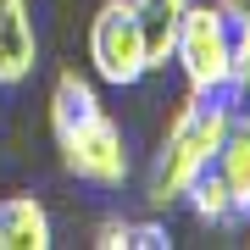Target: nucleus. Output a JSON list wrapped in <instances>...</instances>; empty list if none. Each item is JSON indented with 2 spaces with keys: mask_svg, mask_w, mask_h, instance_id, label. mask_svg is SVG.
<instances>
[{
  "mask_svg": "<svg viewBox=\"0 0 250 250\" xmlns=\"http://www.w3.org/2000/svg\"><path fill=\"white\" fill-rule=\"evenodd\" d=\"M89 62H95V78L111 89H134L150 72L134 0H100V11L89 17Z\"/></svg>",
  "mask_w": 250,
  "mask_h": 250,
  "instance_id": "20e7f679",
  "label": "nucleus"
},
{
  "mask_svg": "<svg viewBox=\"0 0 250 250\" xmlns=\"http://www.w3.org/2000/svg\"><path fill=\"white\" fill-rule=\"evenodd\" d=\"M39 67V28L34 0H0V89L28 83Z\"/></svg>",
  "mask_w": 250,
  "mask_h": 250,
  "instance_id": "39448f33",
  "label": "nucleus"
},
{
  "mask_svg": "<svg viewBox=\"0 0 250 250\" xmlns=\"http://www.w3.org/2000/svg\"><path fill=\"white\" fill-rule=\"evenodd\" d=\"M95 245L100 250H128V217H106L95 228Z\"/></svg>",
  "mask_w": 250,
  "mask_h": 250,
  "instance_id": "9b49d317",
  "label": "nucleus"
},
{
  "mask_svg": "<svg viewBox=\"0 0 250 250\" xmlns=\"http://www.w3.org/2000/svg\"><path fill=\"white\" fill-rule=\"evenodd\" d=\"M50 134H56V150H62V167L78 184L123 189V178H128V139H123V128H117V117L100 106V89L78 67L56 72Z\"/></svg>",
  "mask_w": 250,
  "mask_h": 250,
  "instance_id": "f257e3e1",
  "label": "nucleus"
},
{
  "mask_svg": "<svg viewBox=\"0 0 250 250\" xmlns=\"http://www.w3.org/2000/svg\"><path fill=\"white\" fill-rule=\"evenodd\" d=\"M50 211L34 195H0V250H50Z\"/></svg>",
  "mask_w": 250,
  "mask_h": 250,
  "instance_id": "6e6552de",
  "label": "nucleus"
},
{
  "mask_svg": "<svg viewBox=\"0 0 250 250\" xmlns=\"http://www.w3.org/2000/svg\"><path fill=\"white\" fill-rule=\"evenodd\" d=\"M172 233L167 223H128V250H167Z\"/></svg>",
  "mask_w": 250,
  "mask_h": 250,
  "instance_id": "9d476101",
  "label": "nucleus"
},
{
  "mask_svg": "<svg viewBox=\"0 0 250 250\" xmlns=\"http://www.w3.org/2000/svg\"><path fill=\"white\" fill-rule=\"evenodd\" d=\"M233 106H239V95H189L184 106L172 111L167 134H161V150H156V167H150V184H145L150 211L178 206L184 189L217 161V145L228 134Z\"/></svg>",
  "mask_w": 250,
  "mask_h": 250,
  "instance_id": "f03ea898",
  "label": "nucleus"
},
{
  "mask_svg": "<svg viewBox=\"0 0 250 250\" xmlns=\"http://www.w3.org/2000/svg\"><path fill=\"white\" fill-rule=\"evenodd\" d=\"M184 11H189V0H134V17H139V34H145V62H150V72H161V67L172 62Z\"/></svg>",
  "mask_w": 250,
  "mask_h": 250,
  "instance_id": "0eeeda50",
  "label": "nucleus"
},
{
  "mask_svg": "<svg viewBox=\"0 0 250 250\" xmlns=\"http://www.w3.org/2000/svg\"><path fill=\"white\" fill-rule=\"evenodd\" d=\"M184 200H189V211H195L200 223H233V217H239V206H233L228 184L217 178V167H206L200 178L184 189Z\"/></svg>",
  "mask_w": 250,
  "mask_h": 250,
  "instance_id": "1a4fd4ad",
  "label": "nucleus"
},
{
  "mask_svg": "<svg viewBox=\"0 0 250 250\" xmlns=\"http://www.w3.org/2000/svg\"><path fill=\"white\" fill-rule=\"evenodd\" d=\"M217 178L228 184L233 206H239V217H250V106H233L228 117V134L217 145Z\"/></svg>",
  "mask_w": 250,
  "mask_h": 250,
  "instance_id": "423d86ee",
  "label": "nucleus"
},
{
  "mask_svg": "<svg viewBox=\"0 0 250 250\" xmlns=\"http://www.w3.org/2000/svg\"><path fill=\"white\" fill-rule=\"evenodd\" d=\"M172 62H178L189 95H233V50H228L223 0H189Z\"/></svg>",
  "mask_w": 250,
  "mask_h": 250,
  "instance_id": "7ed1b4c3",
  "label": "nucleus"
}]
</instances>
